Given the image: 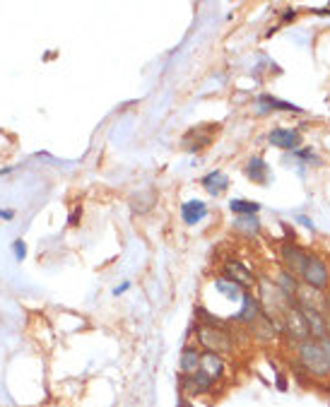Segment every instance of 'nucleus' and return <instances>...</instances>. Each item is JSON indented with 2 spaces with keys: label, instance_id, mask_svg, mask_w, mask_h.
I'll use <instances>...</instances> for the list:
<instances>
[{
  "label": "nucleus",
  "instance_id": "obj_1",
  "mask_svg": "<svg viewBox=\"0 0 330 407\" xmlns=\"http://www.w3.org/2000/svg\"><path fill=\"white\" fill-rule=\"evenodd\" d=\"M292 361V359H289ZM297 369H302L309 379L328 381L330 379V335L326 337H309L294 347V361Z\"/></svg>",
  "mask_w": 330,
  "mask_h": 407
},
{
  "label": "nucleus",
  "instance_id": "obj_2",
  "mask_svg": "<svg viewBox=\"0 0 330 407\" xmlns=\"http://www.w3.org/2000/svg\"><path fill=\"white\" fill-rule=\"evenodd\" d=\"M256 297H258L260 301V308H263V313L270 318V321H275L278 326H282V316L285 311H287L289 306H292V299L285 297L282 289L275 284V279L270 277H258V284H256Z\"/></svg>",
  "mask_w": 330,
  "mask_h": 407
},
{
  "label": "nucleus",
  "instance_id": "obj_3",
  "mask_svg": "<svg viewBox=\"0 0 330 407\" xmlns=\"http://www.w3.org/2000/svg\"><path fill=\"white\" fill-rule=\"evenodd\" d=\"M196 340L203 347V352H215L220 357L234 355L236 342L234 332L229 328H217V326H205V323H196Z\"/></svg>",
  "mask_w": 330,
  "mask_h": 407
},
{
  "label": "nucleus",
  "instance_id": "obj_4",
  "mask_svg": "<svg viewBox=\"0 0 330 407\" xmlns=\"http://www.w3.org/2000/svg\"><path fill=\"white\" fill-rule=\"evenodd\" d=\"M282 337L292 345V350L299 345V342L309 340L311 337V328H309V321L307 316L302 313V308L297 306V304H292V306L285 311L282 316Z\"/></svg>",
  "mask_w": 330,
  "mask_h": 407
},
{
  "label": "nucleus",
  "instance_id": "obj_5",
  "mask_svg": "<svg viewBox=\"0 0 330 407\" xmlns=\"http://www.w3.org/2000/svg\"><path fill=\"white\" fill-rule=\"evenodd\" d=\"M222 277L231 279V282H236L239 287H244L246 292H249L251 287H256V284H258L260 275L256 272L246 261H241V258L227 256L225 261H222Z\"/></svg>",
  "mask_w": 330,
  "mask_h": 407
},
{
  "label": "nucleus",
  "instance_id": "obj_6",
  "mask_svg": "<svg viewBox=\"0 0 330 407\" xmlns=\"http://www.w3.org/2000/svg\"><path fill=\"white\" fill-rule=\"evenodd\" d=\"M302 284L311 289H318V292H328L330 289V268L326 263V258H321L318 253H309V261L304 266L302 272Z\"/></svg>",
  "mask_w": 330,
  "mask_h": 407
},
{
  "label": "nucleus",
  "instance_id": "obj_7",
  "mask_svg": "<svg viewBox=\"0 0 330 407\" xmlns=\"http://www.w3.org/2000/svg\"><path fill=\"white\" fill-rule=\"evenodd\" d=\"M278 256H280V263H282L285 270H289L294 277H302L304 266H307V261H309L307 248H302L294 241H282L278 246Z\"/></svg>",
  "mask_w": 330,
  "mask_h": 407
},
{
  "label": "nucleus",
  "instance_id": "obj_8",
  "mask_svg": "<svg viewBox=\"0 0 330 407\" xmlns=\"http://www.w3.org/2000/svg\"><path fill=\"white\" fill-rule=\"evenodd\" d=\"M260 316H263V308H260V301L256 294L246 292L244 299H241L239 304V311H236V316H231V326L234 328H246V330H251V328L256 326V323L260 321Z\"/></svg>",
  "mask_w": 330,
  "mask_h": 407
},
{
  "label": "nucleus",
  "instance_id": "obj_9",
  "mask_svg": "<svg viewBox=\"0 0 330 407\" xmlns=\"http://www.w3.org/2000/svg\"><path fill=\"white\" fill-rule=\"evenodd\" d=\"M178 386H181L183 395H188V398H196V395L212 393L217 384L205 374V371L198 369L196 374H191V376H178Z\"/></svg>",
  "mask_w": 330,
  "mask_h": 407
},
{
  "label": "nucleus",
  "instance_id": "obj_10",
  "mask_svg": "<svg viewBox=\"0 0 330 407\" xmlns=\"http://www.w3.org/2000/svg\"><path fill=\"white\" fill-rule=\"evenodd\" d=\"M268 142L282 152H297L302 147V133L297 128H273L268 133Z\"/></svg>",
  "mask_w": 330,
  "mask_h": 407
},
{
  "label": "nucleus",
  "instance_id": "obj_11",
  "mask_svg": "<svg viewBox=\"0 0 330 407\" xmlns=\"http://www.w3.org/2000/svg\"><path fill=\"white\" fill-rule=\"evenodd\" d=\"M244 174H246V179L254 181V183L260 186V188H265V186L270 183V179H273V174H270V164L260 155L249 157V161H246V166H244Z\"/></svg>",
  "mask_w": 330,
  "mask_h": 407
},
{
  "label": "nucleus",
  "instance_id": "obj_12",
  "mask_svg": "<svg viewBox=\"0 0 330 407\" xmlns=\"http://www.w3.org/2000/svg\"><path fill=\"white\" fill-rule=\"evenodd\" d=\"M256 109H258V116H265L270 111H285V114H304L302 106L292 104V101L278 99L273 95H260L256 97Z\"/></svg>",
  "mask_w": 330,
  "mask_h": 407
},
{
  "label": "nucleus",
  "instance_id": "obj_13",
  "mask_svg": "<svg viewBox=\"0 0 330 407\" xmlns=\"http://www.w3.org/2000/svg\"><path fill=\"white\" fill-rule=\"evenodd\" d=\"M200 371H205L215 384H220L227 374V364H225V357L215 355V352H203L200 357Z\"/></svg>",
  "mask_w": 330,
  "mask_h": 407
},
{
  "label": "nucleus",
  "instance_id": "obj_14",
  "mask_svg": "<svg viewBox=\"0 0 330 407\" xmlns=\"http://www.w3.org/2000/svg\"><path fill=\"white\" fill-rule=\"evenodd\" d=\"M205 217H207V205L203 203V200H186V203L181 205V219L188 227H196V224H200Z\"/></svg>",
  "mask_w": 330,
  "mask_h": 407
},
{
  "label": "nucleus",
  "instance_id": "obj_15",
  "mask_svg": "<svg viewBox=\"0 0 330 407\" xmlns=\"http://www.w3.org/2000/svg\"><path fill=\"white\" fill-rule=\"evenodd\" d=\"M200 186H203V188H205L210 195H215V198H220V195L225 193L227 188H229V176H227L222 169H215V171H210V174L203 176Z\"/></svg>",
  "mask_w": 330,
  "mask_h": 407
},
{
  "label": "nucleus",
  "instance_id": "obj_16",
  "mask_svg": "<svg viewBox=\"0 0 330 407\" xmlns=\"http://www.w3.org/2000/svg\"><path fill=\"white\" fill-rule=\"evenodd\" d=\"M212 284H215V292L222 294V297H225L227 301H231V304H241V299H244V294H246L244 287H239V284L231 282V279L222 277V275L212 279Z\"/></svg>",
  "mask_w": 330,
  "mask_h": 407
},
{
  "label": "nucleus",
  "instance_id": "obj_17",
  "mask_svg": "<svg viewBox=\"0 0 330 407\" xmlns=\"http://www.w3.org/2000/svg\"><path fill=\"white\" fill-rule=\"evenodd\" d=\"M200 357L203 352L196 350V347H183L181 352V359H178V371H181V376H191L196 374L198 369H200Z\"/></svg>",
  "mask_w": 330,
  "mask_h": 407
},
{
  "label": "nucleus",
  "instance_id": "obj_18",
  "mask_svg": "<svg viewBox=\"0 0 330 407\" xmlns=\"http://www.w3.org/2000/svg\"><path fill=\"white\" fill-rule=\"evenodd\" d=\"M234 232L244 234L246 239H258L263 232V224H260L258 215L254 217H234Z\"/></svg>",
  "mask_w": 330,
  "mask_h": 407
},
{
  "label": "nucleus",
  "instance_id": "obj_19",
  "mask_svg": "<svg viewBox=\"0 0 330 407\" xmlns=\"http://www.w3.org/2000/svg\"><path fill=\"white\" fill-rule=\"evenodd\" d=\"M275 284L282 289L285 297H289L294 301V297H297V289H299V284H302V279L294 277V275L289 272V270H285V268H280L278 275H275Z\"/></svg>",
  "mask_w": 330,
  "mask_h": 407
},
{
  "label": "nucleus",
  "instance_id": "obj_20",
  "mask_svg": "<svg viewBox=\"0 0 330 407\" xmlns=\"http://www.w3.org/2000/svg\"><path fill=\"white\" fill-rule=\"evenodd\" d=\"M229 210L234 217H254V215L260 212V203H256V200H246V198H231Z\"/></svg>",
  "mask_w": 330,
  "mask_h": 407
},
{
  "label": "nucleus",
  "instance_id": "obj_21",
  "mask_svg": "<svg viewBox=\"0 0 330 407\" xmlns=\"http://www.w3.org/2000/svg\"><path fill=\"white\" fill-rule=\"evenodd\" d=\"M212 140V135H203L200 137V128L196 130H188L186 137H183V150L186 152H200L203 147H207Z\"/></svg>",
  "mask_w": 330,
  "mask_h": 407
},
{
  "label": "nucleus",
  "instance_id": "obj_22",
  "mask_svg": "<svg viewBox=\"0 0 330 407\" xmlns=\"http://www.w3.org/2000/svg\"><path fill=\"white\" fill-rule=\"evenodd\" d=\"M292 157L299 161V166H321V157L313 152V147H299L297 152H292Z\"/></svg>",
  "mask_w": 330,
  "mask_h": 407
},
{
  "label": "nucleus",
  "instance_id": "obj_23",
  "mask_svg": "<svg viewBox=\"0 0 330 407\" xmlns=\"http://www.w3.org/2000/svg\"><path fill=\"white\" fill-rule=\"evenodd\" d=\"M12 253L17 261H22L24 256H27V246H24V241H14L12 244Z\"/></svg>",
  "mask_w": 330,
  "mask_h": 407
},
{
  "label": "nucleus",
  "instance_id": "obj_24",
  "mask_svg": "<svg viewBox=\"0 0 330 407\" xmlns=\"http://www.w3.org/2000/svg\"><path fill=\"white\" fill-rule=\"evenodd\" d=\"M275 386H278V390H282V393H285V390H289V381H287V376L280 374V371H278V374H275Z\"/></svg>",
  "mask_w": 330,
  "mask_h": 407
},
{
  "label": "nucleus",
  "instance_id": "obj_25",
  "mask_svg": "<svg viewBox=\"0 0 330 407\" xmlns=\"http://www.w3.org/2000/svg\"><path fill=\"white\" fill-rule=\"evenodd\" d=\"M280 19H282L285 24H287V22H294V19H297V10H294V8H287L282 14H280Z\"/></svg>",
  "mask_w": 330,
  "mask_h": 407
},
{
  "label": "nucleus",
  "instance_id": "obj_26",
  "mask_svg": "<svg viewBox=\"0 0 330 407\" xmlns=\"http://www.w3.org/2000/svg\"><path fill=\"white\" fill-rule=\"evenodd\" d=\"M297 224H302L304 229H311L313 232V219L307 217V215H297Z\"/></svg>",
  "mask_w": 330,
  "mask_h": 407
},
{
  "label": "nucleus",
  "instance_id": "obj_27",
  "mask_svg": "<svg viewBox=\"0 0 330 407\" xmlns=\"http://www.w3.org/2000/svg\"><path fill=\"white\" fill-rule=\"evenodd\" d=\"M80 215H82V210H80V208H75V210H72V212H70V217H68V224H72V227H75V224H77V219H80Z\"/></svg>",
  "mask_w": 330,
  "mask_h": 407
},
{
  "label": "nucleus",
  "instance_id": "obj_28",
  "mask_svg": "<svg viewBox=\"0 0 330 407\" xmlns=\"http://www.w3.org/2000/svg\"><path fill=\"white\" fill-rule=\"evenodd\" d=\"M128 289H130V282H123V284H121V287H116V289H114V297H121V294H125V292H128Z\"/></svg>",
  "mask_w": 330,
  "mask_h": 407
},
{
  "label": "nucleus",
  "instance_id": "obj_29",
  "mask_svg": "<svg viewBox=\"0 0 330 407\" xmlns=\"http://www.w3.org/2000/svg\"><path fill=\"white\" fill-rule=\"evenodd\" d=\"M326 323H328V330H330V289L326 292Z\"/></svg>",
  "mask_w": 330,
  "mask_h": 407
},
{
  "label": "nucleus",
  "instance_id": "obj_30",
  "mask_svg": "<svg viewBox=\"0 0 330 407\" xmlns=\"http://www.w3.org/2000/svg\"><path fill=\"white\" fill-rule=\"evenodd\" d=\"M313 14H321V17H330V8H313Z\"/></svg>",
  "mask_w": 330,
  "mask_h": 407
},
{
  "label": "nucleus",
  "instance_id": "obj_31",
  "mask_svg": "<svg viewBox=\"0 0 330 407\" xmlns=\"http://www.w3.org/2000/svg\"><path fill=\"white\" fill-rule=\"evenodd\" d=\"M0 217H3V219H12V210H0Z\"/></svg>",
  "mask_w": 330,
  "mask_h": 407
},
{
  "label": "nucleus",
  "instance_id": "obj_32",
  "mask_svg": "<svg viewBox=\"0 0 330 407\" xmlns=\"http://www.w3.org/2000/svg\"><path fill=\"white\" fill-rule=\"evenodd\" d=\"M178 407H193V405H191V403H186V400H183V403L178 405Z\"/></svg>",
  "mask_w": 330,
  "mask_h": 407
}]
</instances>
